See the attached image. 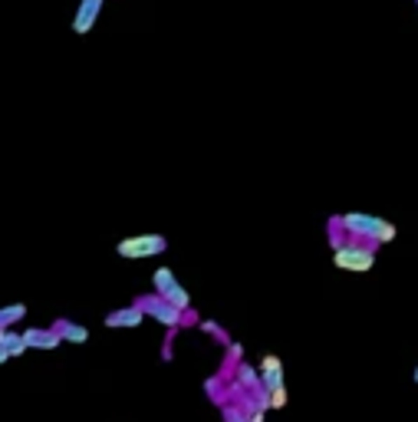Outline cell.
<instances>
[{
  "label": "cell",
  "instance_id": "cell-20",
  "mask_svg": "<svg viewBox=\"0 0 418 422\" xmlns=\"http://www.w3.org/2000/svg\"><path fill=\"white\" fill-rule=\"evenodd\" d=\"M264 416H267L264 409H254V412H247V422H264Z\"/></svg>",
  "mask_w": 418,
  "mask_h": 422
},
{
  "label": "cell",
  "instance_id": "cell-9",
  "mask_svg": "<svg viewBox=\"0 0 418 422\" xmlns=\"http://www.w3.org/2000/svg\"><path fill=\"white\" fill-rule=\"evenodd\" d=\"M231 379H237V383H241L247 393H254V390H260V386H264V383H260V369L250 367L247 360H241V363H237V367H234V376H231Z\"/></svg>",
  "mask_w": 418,
  "mask_h": 422
},
{
  "label": "cell",
  "instance_id": "cell-15",
  "mask_svg": "<svg viewBox=\"0 0 418 422\" xmlns=\"http://www.w3.org/2000/svg\"><path fill=\"white\" fill-rule=\"evenodd\" d=\"M175 281H178V277L172 274V268H159V271L151 274V287H155V294H165Z\"/></svg>",
  "mask_w": 418,
  "mask_h": 422
},
{
  "label": "cell",
  "instance_id": "cell-16",
  "mask_svg": "<svg viewBox=\"0 0 418 422\" xmlns=\"http://www.w3.org/2000/svg\"><path fill=\"white\" fill-rule=\"evenodd\" d=\"M198 327H201V330H204L208 336H215L217 343H224V347L231 343V336H227V330H224V327H217L215 320H198Z\"/></svg>",
  "mask_w": 418,
  "mask_h": 422
},
{
  "label": "cell",
  "instance_id": "cell-14",
  "mask_svg": "<svg viewBox=\"0 0 418 422\" xmlns=\"http://www.w3.org/2000/svg\"><path fill=\"white\" fill-rule=\"evenodd\" d=\"M161 297H165L168 303H175L178 310H188V307H191V297H188V291H184V287H182L178 281H175L172 287H168V291L161 294Z\"/></svg>",
  "mask_w": 418,
  "mask_h": 422
},
{
  "label": "cell",
  "instance_id": "cell-11",
  "mask_svg": "<svg viewBox=\"0 0 418 422\" xmlns=\"http://www.w3.org/2000/svg\"><path fill=\"white\" fill-rule=\"evenodd\" d=\"M0 350H7V353H11V360L23 357V353H27L23 334H17L13 327H4V330H0Z\"/></svg>",
  "mask_w": 418,
  "mask_h": 422
},
{
  "label": "cell",
  "instance_id": "cell-21",
  "mask_svg": "<svg viewBox=\"0 0 418 422\" xmlns=\"http://www.w3.org/2000/svg\"><path fill=\"white\" fill-rule=\"evenodd\" d=\"M415 383H418V367H415Z\"/></svg>",
  "mask_w": 418,
  "mask_h": 422
},
{
  "label": "cell",
  "instance_id": "cell-13",
  "mask_svg": "<svg viewBox=\"0 0 418 422\" xmlns=\"http://www.w3.org/2000/svg\"><path fill=\"white\" fill-rule=\"evenodd\" d=\"M27 317V303H11V307H0V330L4 327H17Z\"/></svg>",
  "mask_w": 418,
  "mask_h": 422
},
{
  "label": "cell",
  "instance_id": "cell-3",
  "mask_svg": "<svg viewBox=\"0 0 418 422\" xmlns=\"http://www.w3.org/2000/svg\"><path fill=\"white\" fill-rule=\"evenodd\" d=\"M168 251V238L165 235H132L116 244V254L126 261H142V258H159Z\"/></svg>",
  "mask_w": 418,
  "mask_h": 422
},
{
  "label": "cell",
  "instance_id": "cell-8",
  "mask_svg": "<svg viewBox=\"0 0 418 422\" xmlns=\"http://www.w3.org/2000/svg\"><path fill=\"white\" fill-rule=\"evenodd\" d=\"M53 330L63 336V343H86V340H89V330H86V327H83V324H73V320H66V317L53 320Z\"/></svg>",
  "mask_w": 418,
  "mask_h": 422
},
{
  "label": "cell",
  "instance_id": "cell-19",
  "mask_svg": "<svg viewBox=\"0 0 418 422\" xmlns=\"http://www.w3.org/2000/svg\"><path fill=\"white\" fill-rule=\"evenodd\" d=\"M182 327H198V314H194L191 307L184 310V317H182Z\"/></svg>",
  "mask_w": 418,
  "mask_h": 422
},
{
  "label": "cell",
  "instance_id": "cell-5",
  "mask_svg": "<svg viewBox=\"0 0 418 422\" xmlns=\"http://www.w3.org/2000/svg\"><path fill=\"white\" fill-rule=\"evenodd\" d=\"M23 343H27V350H56L63 343V336L56 334L53 327H27Z\"/></svg>",
  "mask_w": 418,
  "mask_h": 422
},
{
  "label": "cell",
  "instance_id": "cell-6",
  "mask_svg": "<svg viewBox=\"0 0 418 422\" xmlns=\"http://www.w3.org/2000/svg\"><path fill=\"white\" fill-rule=\"evenodd\" d=\"M102 320H106L109 330H126V327H139L142 320H145V314H142L139 303H129V307H116V310H109Z\"/></svg>",
  "mask_w": 418,
  "mask_h": 422
},
{
  "label": "cell",
  "instance_id": "cell-10",
  "mask_svg": "<svg viewBox=\"0 0 418 422\" xmlns=\"http://www.w3.org/2000/svg\"><path fill=\"white\" fill-rule=\"evenodd\" d=\"M99 4H102V0H83V7H79V13H76V20H73L76 33H89V30H93L96 13H99Z\"/></svg>",
  "mask_w": 418,
  "mask_h": 422
},
{
  "label": "cell",
  "instance_id": "cell-2",
  "mask_svg": "<svg viewBox=\"0 0 418 422\" xmlns=\"http://www.w3.org/2000/svg\"><path fill=\"white\" fill-rule=\"evenodd\" d=\"M375 241H363V238H349L343 248L332 251V264L339 271H353V274H365L372 271L375 264Z\"/></svg>",
  "mask_w": 418,
  "mask_h": 422
},
{
  "label": "cell",
  "instance_id": "cell-1",
  "mask_svg": "<svg viewBox=\"0 0 418 422\" xmlns=\"http://www.w3.org/2000/svg\"><path fill=\"white\" fill-rule=\"evenodd\" d=\"M339 225H343L353 238L375 241V244H389V241H396V235H398L392 221H382V218H375V215H363V211L339 215Z\"/></svg>",
  "mask_w": 418,
  "mask_h": 422
},
{
  "label": "cell",
  "instance_id": "cell-12",
  "mask_svg": "<svg viewBox=\"0 0 418 422\" xmlns=\"http://www.w3.org/2000/svg\"><path fill=\"white\" fill-rule=\"evenodd\" d=\"M241 360H244V347L231 340V343H227V357H224V363H221V376H224V379L234 376V367L241 363Z\"/></svg>",
  "mask_w": 418,
  "mask_h": 422
},
{
  "label": "cell",
  "instance_id": "cell-18",
  "mask_svg": "<svg viewBox=\"0 0 418 422\" xmlns=\"http://www.w3.org/2000/svg\"><path fill=\"white\" fill-rule=\"evenodd\" d=\"M283 406H287V390L280 386V390L270 393V409H283Z\"/></svg>",
  "mask_w": 418,
  "mask_h": 422
},
{
  "label": "cell",
  "instance_id": "cell-7",
  "mask_svg": "<svg viewBox=\"0 0 418 422\" xmlns=\"http://www.w3.org/2000/svg\"><path fill=\"white\" fill-rule=\"evenodd\" d=\"M260 383H264V390H280L283 386V363H280V357H274V353H267V357L260 360Z\"/></svg>",
  "mask_w": 418,
  "mask_h": 422
},
{
  "label": "cell",
  "instance_id": "cell-17",
  "mask_svg": "<svg viewBox=\"0 0 418 422\" xmlns=\"http://www.w3.org/2000/svg\"><path fill=\"white\" fill-rule=\"evenodd\" d=\"M175 334H178V327H168V336H165V343H161V360H172L175 357V350H172Z\"/></svg>",
  "mask_w": 418,
  "mask_h": 422
},
{
  "label": "cell",
  "instance_id": "cell-4",
  "mask_svg": "<svg viewBox=\"0 0 418 422\" xmlns=\"http://www.w3.org/2000/svg\"><path fill=\"white\" fill-rule=\"evenodd\" d=\"M135 303L142 307V314L151 317V320H159L161 327H178V330H182L184 310H178L175 303H168L165 297H161V294H145V297H139Z\"/></svg>",
  "mask_w": 418,
  "mask_h": 422
}]
</instances>
